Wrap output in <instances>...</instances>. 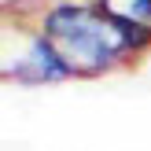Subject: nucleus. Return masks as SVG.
<instances>
[{"label":"nucleus","mask_w":151,"mask_h":151,"mask_svg":"<svg viewBox=\"0 0 151 151\" xmlns=\"http://www.w3.org/2000/svg\"><path fill=\"white\" fill-rule=\"evenodd\" d=\"M41 33H48L59 44V52L66 55V63L74 66L78 78H96V74H107L114 66H122L125 59H133L114 15L103 11L96 0L92 4L63 0V4L48 7Z\"/></svg>","instance_id":"1"},{"label":"nucleus","mask_w":151,"mask_h":151,"mask_svg":"<svg viewBox=\"0 0 151 151\" xmlns=\"http://www.w3.org/2000/svg\"><path fill=\"white\" fill-rule=\"evenodd\" d=\"M7 78H19L22 85H55V81L78 78V74H74V66L66 63V55L59 52V44L48 33H33L26 55L15 66H7Z\"/></svg>","instance_id":"2"},{"label":"nucleus","mask_w":151,"mask_h":151,"mask_svg":"<svg viewBox=\"0 0 151 151\" xmlns=\"http://www.w3.org/2000/svg\"><path fill=\"white\" fill-rule=\"evenodd\" d=\"M103 11L118 15V19H133V22H147L151 26V0H96Z\"/></svg>","instance_id":"3"}]
</instances>
